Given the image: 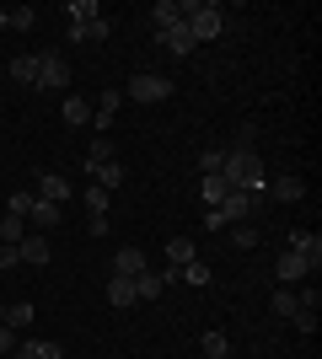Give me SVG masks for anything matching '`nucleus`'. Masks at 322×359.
Masks as SVG:
<instances>
[{"label": "nucleus", "mask_w": 322, "mask_h": 359, "mask_svg": "<svg viewBox=\"0 0 322 359\" xmlns=\"http://www.w3.org/2000/svg\"><path fill=\"white\" fill-rule=\"evenodd\" d=\"M183 27L194 32V43H210L226 32V11L215 0H183Z\"/></svg>", "instance_id": "nucleus-1"}, {"label": "nucleus", "mask_w": 322, "mask_h": 359, "mask_svg": "<svg viewBox=\"0 0 322 359\" xmlns=\"http://www.w3.org/2000/svg\"><path fill=\"white\" fill-rule=\"evenodd\" d=\"M290 252H301V257H307V263H311V273L322 269V236H317V231H290Z\"/></svg>", "instance_id": "nucleus-9"}, {"label": "nucleus", "mask_w": 322, "mask_h": 359, "mask_svg": "<svg viewBox=\"0 0 322 359\" xmlns=\"http://www.w3.org/2000/svg\"><path fill=\"white\" fill-rule=\"evenodd\" d=\"M38 86H43V91H65V86H70V60H60V54H38Z\"/></svg>", "instance_id": "nucleus-4"}, {"label": "nucleus", "mask_w": 322, "mask_h": 359, "mask_svg": "<svg viewBox=\"0 0 322 359\" xmlns=\"http://www.w3.org/2000/svg\"><path fill=\"white\" fill-rule=\"evenodd\" d=\"M269 194L279 198V204H295V198H307V182L295 177V172H285V177H274V188Z\"/></svg>", "instance_id": "nucleus-16"}, {"label": "nucleus", "mask_w": 322, "mask_h": 359, "mask_svg": "<svg viewBox=\"0 0 322 359\" xmlns=\"http://www.w3.org/2000/svg\"><path fill=\"white\" fill-rule=\"evenodd\" d=\"M6 22H11L16 32H27L32 22H38V11H32V6H16V11H6Z\"/></svg>", "instance_id": "nucleus-31"}, {"label": "nucleus", "mask_w": 322, "mask_h": 359, "mask_svg": "<svg viewBox=\"0 0 322 359\" xmlns=\"http://www.w3.org/2000/svg\"><path fill=\"white\" fill-rule=\"evenodd\" d=\"M11 359H38V344H16V348H11Z\"/></svg>", "instance_id": "nucleus-36"}, {"label": "nucleus", "mask_w": 322, "mask_h": 359, "mask_svg": "<svg viewBox=\"0 0 322 359\" xmlns=\"http://www.w3.org/2000/svg\"><path fill=\"white\" fill-rule=\"evenodd\" d=\"M231 241H236V247H258V220H242L231 231Z\"/></svg>", "instance_id": "nucleus-30"}, {"label": "nucleus", "mask_w": 322, "mask_h": 359, "mask_svg": "<svg viewBox=\"0 0 322 359\" xmlns=\"http://www.w3.org/2000/svg\"><path fill=\"white\" fill-rule=\"evenodd\" d=\"M156 43L167 48V54H177V60H183V54H194V48H199V43H194V32H188L183 22H177V27H167V32H156Z\"/></svg>", "instance_id": "nucleus-10"}, {"label": "nucleus", "mask_w": 322, "mask_h": 359, "mask_svg": "<svg viewBox=\"0 0 322 359\" xmlns=\"http://www.w3.org/2000/svg\"><path fill=\"white\" fill-rule=\"evenodd\" d=\"M199 348H204V359H236V354H231V344H226V332H204Z\"/></svg>", "instance_id": "nucleus-23"}, {"label": "nucleus", "mask_w": 322, "mask_h": 359, "mask_svg": "<svg viewBox=\"0 0 322 359\" xmlns=\"http://www.w3.org/2000/svg\"><path fill=\"white\" fill-rule=\"evenodd\" d=\"M11 332H16V327H0V354H11V348H16V338H11Z\"/></svg>", "instance_id": "nucleus-37"}, {"label": "nucleus", "mask_w": 322, "mask_h": 359, "mask_svg": "<svg viewBox=\"0 0 322 359\" xmlns=\"http://www.w3.org/2000/svg\"><path fill=\"white\" fill-rule=\"evenodd\" d=\"M274 273H279V285L290 290V285H301V279H311V263L301 252H290V247H285V252H279V263H274Z\"/></svg>", "instance_id": "nucleus-6"}, {"label": "nucleus", "mask_w": 322, "mask_h": 359, "mask_svg": "<svg viewBox=\"0 0 322 359\" xmlns=\"http://www.w3.org/2000/svg\"><path fill=\"white\" fill-rule=\"evenodd\" d=\"M65 123H70V129H86V123H92V102H86V97H65Z\"/></svg>", "instance_id": "nucleus-17"}, {"label": "nucleus", "mask_w": 322, "mask_h": 359, "mask_svg": "<svg viewBox=\"0 0 322 359\" xmlns=\"http://www.w3.org/2000/svg\"><path fill=\"white\" fill-rule=\"evenodd\" d=\"M167 285H177V269H161V273H135V300H161Z\"/></svg>", "instance_id": "nucleus-5"}, {"label": "nucleus", "mask_w": 322, "mask_h": 359, "mask_svg": "<svg viewBox=\"0 0 322 359\" xmlns=\"http://www.w3.org/2000/svg\"><path fill=\"white\" fill-rule=\"evenodd\" d=\"M16 252H22V263H27V269H43V263H48V236H38V231H27Z\"/></svg>", "instance_id": "nucleus-11"}, {"label": "nucleus", "mask_w": 322, "mask_h": 359, "mask_svg": "<svg viewBox=\"0 0 322 359\" xmlns=\"http://www.w3.org/2000/svg\"><path fill=\"white\" fill-rule=\"evenodd\" d=\"M32 204H38V194H32V188H16V194H11V204H6V215L27 220V210H32Z\"/></svg>", "instance_id": "nucleus-27"}, {"label": "nucleus", "mask_w": 322, "mask_h": 359, "mask_svg": "<svg viewBox=\"0 0 322 359\" xmlns=\"http://www.w3.org/2000/svg\"><path fill=\"white\" fill-rule=\"evenodd\" d=\"M92 182H97V188H107V194H113V188H123V161H119V156H113V161H102V166L92 172Z\"/></svg>", "instance_id": "nucleus-18"}, {"label": "nucleus", "mask_w": 322, "mask_h": 359, "mask_svg": "<svg viewBox=\"0 0 322 359\" xmlns=\"http://www.w3.org/2000/svg\"><path fill=\"white\" fill-rule=\"evenodd\" d=\"M11 81H22V86H38V54H16V60H11Z\"/></svg>", "instance_id": "nucleus-20"}, {"label": "nucleus", "mask_w": 322, "mask_h": 359, "mask_svg": "<svg viewBox=\"0 0 322 359\" xmlns=\"http://www.w3.org/2000/svg\"><path fill=\"white\" fill-rule=\"evenodd\" d=\"M81 161H86V172H97V166H102V161H113V145H107V140L97 135L92 145H86V156H81Z\"/></svg>", "instance_id": "nucleus-25"}, {"label": "nucleus", "mask_w": 322, "mask_h": 359, "mask_svg": "<svg viewBox=\"0 0 322 359\" xmlns=\"http://www.w3.org/2000/svg\"><path fill=\"white\" fill-rule=\"evenodd\" d=\"M0 327H6V306H0Z\"/></svg>", "instance_id": "nucleus-39"}, {"label": "nucleus", "mask_w": 322, "mask_h": 359, "mask_svg": "<svg viewBox=\"0 0 322 359\" xmlns=\"http://www.w3.org/2000/svg\"><path fill=\"white\" fill-rule=\"evenodd\" d=\"M38 359H65V348L54 344V338H48V344H38Z\"/></svg>", "instance_id": "nucleus-35"}, {"label": "nucleus", "mask_w": 322, "mask_h": 359, "mask_svg": "<svg viewBox=\"0 0 322 359\" xmlns=\"http://www.w3.org/2000/svg\"><path fill=\"white\" fill-rule=\"evenodd\" d=\"M199 257V247H194V236H172L167 241V269H188Z\"/></svg>", "instance_id": "nucleus-15"}, {"label": "nucleus", "mask_w": 322, "mask_h": 359, "mask_svg": "<svg viewBox=\"0 0 322 359\" xmlns=\"http://www.w3.org/2000/svg\"><path fill=\"white\" fill-rule=\"evenodd\" d=\"M54 225H60V204H43V198H38V204L27 210V231L43 236V231H54Z\"/></svg>", "instance_id": "nucleus-14"}, {"label": "nucleus", "mask_w": 322, "mask_h": 359, "mask_svg": "<svg viewBox=\"0 0 322 359\" xmlns=\"http://www.w3.org/2000/svg\"><path fill=\"white\" fill-rule=\"evenodd\" d=\"M22 236H27V220L6 215V220H0V247H22Z\"/></svg>", "instance_id": "nucleus-24"}, {"label": "nucleus", "mask_w": 322, "mask_h": 359, "mask_svg": "<svg viewBox=\"0 0 322 359\" xmlns=\"http://www.w3.org/2000/svg\"><path fill=\"white\" fill-rule=\"evenodd\" d=\"M113 273H123V279L145 273V247H119V252H113Z\"/></svg>", "instance_id": "nucleus-12"}, {"label": "nucleus", "mask_w": 322, "mask_h": 359, "mask_svg": "<svg viewBox=\"0 0 322 359\" xmlns=\"http://www.w3.org/2000/svg\"><path fill=\"white\" fill-rule=\"evenodd\" d=\"M274 316H290L295 322V290H285V285L274 290Z\"/></svg>", "instance_id": "nucleus-29"}, {"label": "nucleus", "mask_w": 322, "mask_h": 359, "mask_svg": "<svg viewBox=\"0 0 322 359\" xmlns=\"http://www.w3.org/2000/svg\"><path fill=\"white\" fill-rule=\"evenodd\" d=\"M107 32H113L107 16H86V22H70V43H102Z\"/></svg>", "instance_id": "nucleus-7"}, {"label": "nucleus", "mask_w": 322, "mask_h": 359, "mask_svg": "<svg viewBox=\"0 0 322 359\" xmlns=\"http://www.w3.org/2000/svg\"><path fill=\"white\" fill-rule=\"evenodd\" d=\"M119 107H123V91H102L97 97V113H107V118H119Z\"/></svg>", "instance_id": "nucleus-32"}, {"label": "nucleus", "mask_w": 322, "mask_h": 359, "mask_svg": "<svg viewBox=\"0 0 322 359\" xmlns=\"http://www.w3.org/2000/svg\"><path fill=\"white\" fill-rule=\"evenodd\" d=\"M215 210H220V220H226V225H242V220H258V215H263V204H258L253 194H236V188H231V194L220 198Z\"/></svg>", "instance_id": "nucleus-3"}, {"label": "nucleus", "mask_w": 322, "mask_h": 359, "mask_svg": "<svg viewBox=\"0 0 322 359\" xmlns=\"http://www.w3.org/2000/svg\"><path fill=\"white\" fill-rule=\"evenodd\" d=\"M226 194H231V188H226L220 177H199V204H204V210H215V204H220Z\"/></svg>", "instance_id": "nucleus-22"}, {"label": "nucleus", "mask_w": 322, "mask_h": 359, "mask_svg": "<svg viewBox=\"0 0 322 359\" xmlns=\"http://www.w3.org/2000/svg\"><path fill=\"white\" fill-rule=\"evenodd\" d=\"M32 300H16V306H6V327H32Z\"/></svg>", "instance_id": "nucleus-26"}, {"label": "nucleus", "mask_w": 322, "mask_h": 359, "mask_svg": "<svg viewBox=\"0 0 322 359\" xmlns=\"http://www.w3.org/2000/svg\"><path fill=\"white\" fill-rule=\"evenodd\" d=\"M22 269V252H16V247H0V273H16Z\"/></svg>", "instance_id": "nucleus-34"}, {"label": "nucleus", "mask_w": 322, "mask_h": 359, "mask_svg": "<svg viewBox=\"0 0 322 359\" xmlns=\"http://www.w3.org/2000/svg\"><path fill=\"white\" fill-rule=\"evenodd\" d=\"M65 11H70V22H86V16H102V11H97V0H70Z\"/></svg>", "instance_id": "nucleus-33"}, {"label": "nucleus", "mask_w": 322, "mask_h": 359, "mask_svg": "<svg viewBox=\"0 0 322 359\" xmlns=\"http://www.w3.org/2000/svg\"><path fill=\"white\" fill-rule=\"evenodd\" d=\"M167 97H172V75H156V70H135L123 86V102H167Z\"/></svg>", "instance_id": "nucleus-2"}, {"label": "nucleus", "mask_w": 322, "mask_h": 359, "mask_svg": "<svg viewBox=\"0 0 322 359\" xmlns=\"http://www.w3.org/2000/svg\"><path fill=\"white\" fill-rule=\"evenodd\" d=\"M177 22H183V0H156V6H151V27L156 32L177 27Z\"/></svg>", "instance_id": "nucleus-13"}, {"label": "nucleus", "mask_w": 322, "mask_h": 359, "mask_svg": "<svg viewBox=\"0 0 322 359\" xmlns=\"http://www.w3.org/2000/svg\"><path fill=\"white\" fill-rule=\"evenodd\" d=\"M6 27H11V22H6V11H0V32H6Z\"/></svg>", "instance_id": "nucleus-38"}, {"label": "nucleus", "mask_w": 322, "mask_h": 359, "mask_svg": "<svg viewBox=\"0 0 322 359\" xmlns=\"http://www.w3.org/2000/svg\"><path fill=\"white\" fill-rule=\"evenodd\" d=\"M32 194L43 198V204H65V198L76 194V188H70V182L60 177V172H38V188H32Z\"/></svg>", "instance_id": "nucleus-8"}, {"label": "nucleus", "mask_w": 322, "mask_h": 359, "mask_svg": "<svg viewBox=\"0 0 322 359\" xmlns=\"http://www.w3.org/2000/svg\"><path fill=\"white\" fill-rule=\"evenodd\" d=\"M86 210H92V215H107V210H113V194L92 182V188H86Z\"/></svg>", "instance_id": "nucleus-28"}, {"label": "nucleus", "mask_w": 322, "mask_h": 359, "mask_svg": "<svg viewBox=\"0 0 322 359\" xmlns=\"http://www.w3.org/2000/svg\"><path fill=\"white\" fill-rule=\"evenodd\" d=\"M107 306H135V279L113 273V279H107Z\"/></svg>", "instance_id": "nucleus-19"}, {"label": "nucleus", "mask_w": 322, "mask_h": 359, "mask_svg": "<svg viewBox=\"0 0 322 359\" xmlns=\"http://www.w3.org/2000/svg\"><path fill=\"white\" fill-rule=\"evenodd\" d=\"M210 279H215V273H210V263H204V257H194L188 269H177V285H194V290H199V285H210Z\"/></svg>", "instance_id": "nucleus-21"}, {"label": "nucleus", "mask_w": 322, "mask_h": 359, "mask_svg": "<svg viewBox=\"0 0 322 359\" xmlns=\"http://www.w3.org/2000/svg\"><path fill=\"white\" fill-rule=\"evenodd\" d=\"M0 107H6V102H0Z\"/></svg>", "instance_id": "nucleus-40"}]
</instances>
